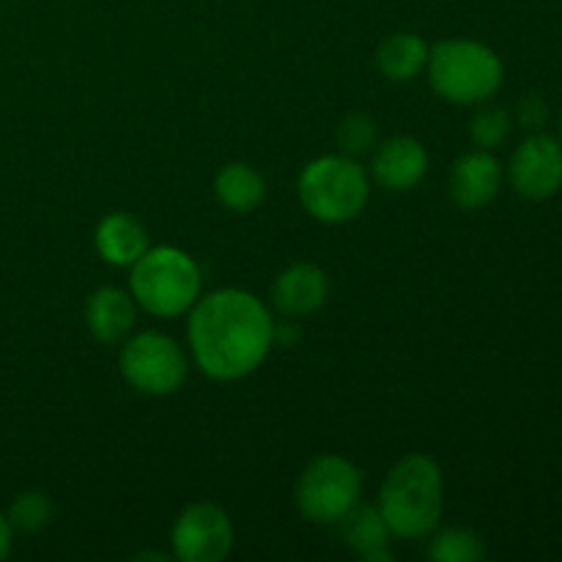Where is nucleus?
<instances>
[{"label":"nucleus","instance_id":"1","mask_svg":"<svg viewBox=\"0 0 562 562\" xmlns=\"http://www.w3.org/2000/svg\"><path fill=\"white\" fill-rule=\"evenodd\" d=\"M274 318L258 296L220 289L201 296L190 311L192 357L206 376L231 382L256 371L274 344Z\"/></svg>","mask_w":562,"mask_h":562},{"label":"nucleus","instance_id":"2","mask_svg":"<svg viewBox=\"0 0 562 562\" xmlns=\"http://www.w3.org/2000/svg\"><path fill=\"white\" fill-rule=\"evenodd\" d=\"M376 508L395 538H428L442 519V467L426 453L404 456L384 477Z\"/></svg>","mask_w":562,"mask_h":562},{"label":"nucleus","instance_id":"3","mask_svg":"<svg viewBox=\"0 0 562 562\" xmlns=\"http://www.w3.org/2000/svg\"><path fill=\"white\" fill-rule=\"evenodd\" d=\"M201 267L179 247H148L132 263V300L151 316L173 318L201 300Z\"/></svg>","mask_w":562,"mask_h":562},{"label":"nucleus","instance_id":"4","mask_svg":"<svg viewBox=\"0 0 562 562\" xmlns=\"http://www.w3.org/2000/svg\"><path fill=\"white\" fill-rule=\"evenodd\" d=\"M428 80L453 104H477L503 86V60L492 47L472 38H445L428 53Z\"/></svg>","mask_w":562,"mask_h":562},{"label":"nucleus","instance_id":"5","mask_svg":"<svg viewBox=\"0 0 562 562\" xmlns=\"http://www.w3.org/2000/svg\"><path fill=\"white\" fill-rule=\"evenodd\" d=\"M368 198H371V181L366 168L346 154L313 159L300 176V201L318 223L338 225L360 217Z\"/></svg>","mask_w":562,"mask_h":562},{"label":"nucleus","instance_id":"6","mask_svg":"<svg viewBox=\"0 0 562 562\" xmlns=\"http://www.w3.org/2000/svg\"><path fill=\"white\" fill-rule=\"evenodd\" d=\"M362 494V472L344 456H318L296 483V508L313 525H335Z\"/></svg>","mask_w":562,"mask_h":562},{"label":"nucleus","instance_id":"7","mask_svg":"<svg viewBox=\"0 0 562 562\" xmlns=\"http://www.w3.org/2000/svg\"><path fill=\"white\" fill-rule=\"evenodd\" d=\"M121 376L146 395H170L184 384L190 360L184 349L165 333H140L130 338L119 357Z\"/></svg>","mask_w":562,"mask_h":562},{"label":"nucleus","instance_id":"8","mask_svg":"<svg viewBox=\"0 0 562 562\" xmlns=\"http://www.w3.org/2000/svg\"><path fill=\"white\" fill-rule=\"evenodd\" d=\"M176 558L184 562H220L234 549V525L214 503H192L170 530Z\"/></svg>","mask_w":562,"mask_h":562},{"label":"nucleus","instance_id":"9","mask_svg":"<svg viewBox=\"0 0 562 562\" xmlns=\"http://www.w3.org/2000/svg\"><path fill=\"white\" fill-rule=\"evenodd\" d=\"M510 184L530 201H547L562 187V146L549 135H532L510 157Z\"/></svg>","mask_w":562,"mask_h":562},{"label":"nucleus","instance_id":"10","mask_svg":"<svg viewBox=\"0 0 562 562\" xmlns=\"http://www.w3.org/2000/svg\"><path fill=\"white\" fill-rule=\"evenodd\" d=\"M499 184H503V165L486 148L461 154L450 168V198H453L456 206L467 209V212L488 206L497 198Z\"/></svg>","mask_w":562,"mask_h":562},{"label":"nucleus","instance_id":"11","mask_svg":"<svg viewBox=\"0 0 562 562\" xmlns=\"http://www.w3.org/2000/svg\"><path fill=\"white\" fill-rule=\"evenodd\" d=\"M428 170V151L417 137H390L379 143L371 159V173L384 190L406 192L423 181Z\"/></svg>","mask_w":562,"mask_h":562},{"label":"nucleus","instance_id":"12","mask_svg":"<svg viewBox=\"0 0 562 562\" xmlns=\"http://www.w3.org/2000/svg\"><path fill=\"white\" fill-rule=\"evenodd\" d=\"M329 280L327 272L316 263H294L283 269L272 285V302L283 316L305 318L327 302Z\"/></svg>","mask_w":562,"mask_h":562},{"label":"nucleus","instance_id":"13","mask_svg":"<svg viewBox=\"0 0 562 562\" xmlns=\"http://www.w3.org/2000/svg\"><path fill=\"white\" fill-rule=\"evenodd\" d=\"M338 532L344 538V543L349 549H355V554L366 562H387L393 560L390 554V532L387 521H384L382 510L376 505H362L357 503L355 508L346 516H340Z\"/></svg>","mask_w":562,"mask_h":562},{"label":"nucleus","instance_id":"14","mask_svg":"<svg viewBox=\"0 0 562 562\" xmlns=\"http://www.w3.org/2000/svg\"><path fill=\"white\" fill-rule=\"evenodd\" d=\"M86 324L99 344H121L135 327V300L115 285L97 289L86 302Z\"/></svg>","mask_w":562,"mask_h":562},{"label":"nucleus","instance_id":"15","mask_svg":"<svg viewBox=\"0 0 562 562\" xmlns=\"http://www.w3.org/2000/svg\"><path fill=\"white\" fill-rule=\"evenodd\" d=\"M97 252L113 267H132L148 250V231L126 212H113L97 225Z\"/></svg>","mask_w":562,"mask_h":562},{"label":"nucleus","instance_id":"16","mask_svg":"<svg viewBox=\"0 0 562 562\" xmlns=\"http://www.w3.org/2000/svg\"><path fill=\"white\" fill-rule=\"evenodd\" d=\"M428 42L417 33H393L376 49V66L387 80L409 82L428 64Z\"/></svg>","mask_w":562,"mask_h":562},{"label":"nucleus","instance_id":"17","mask_svg":"<svg viewBox=\"0 0 562 562\" xmlns=\"http://www.w3.org/2000/svg\"><path fill=\"white\" fill-rule=\"evenodd\" d=\"M214 195L228 212L247 214L267 198V181L247 162H228L214 179Z\"/></svg>","mask_w":562,"mask_h":562},{"label":"nucleus","instance_id":"18","mask_svg":"<svg viewBox=\"0 0 562 562\" xmlns=\"http://www.w3.org/2000/svg\"><path fill=\"white\" fill-rule=\"evenodd\" d=\"M428 554L437 562H477L486 558V547L477 532L467 527H448L434 536Z\"/></svg>","mask_w":562,"mask_h":562},{"label":"nucleus","instance_id":"19","mask_svg":"<svg viewBox=\"0 0 562 562\" xmlns=\"http://www.w3.org/2000/svg\"><path fill=\"white\" fill-rule=\"evenodd\" d=\"M5 516H9L14 532H38L53 521V503H49L47 494L33 488V492L16 494Z\"/></svg>","mask_w":562,"mask_h":562},{"label":"nucleus","instance_id":"20","mask_svg":"<svg viewBox=\"0 0 562 562\" xmlns=\"http://www.w3.org/2000/svg\"><path fill=\"white\" fill-rule=\"evenodd\" d=\"M335 140H338L340 154L357 159L362 154L373 151V146H376V124H373L371 115L351 113L338 124Z\"/></svg>","mask_w":562,"mask_h":562},{"label":"nucleus","instance_id":"21","mask_svg":"<svg viewBox=\"0 0 562 562\" xmlns=\"http://www.w3.org/2000/svg\"><path fill=\"white\" fill-rule=\"evenodd\" d=\"M510 113L503 108H483L472 115L470 137L477 148H494L508 140L510 135Z\"/></svg>","mask_w":562,"mask_h":562},{"label":"nucleus","instance_id":"22","mask_svg":"<svg viewBox=\"0 0 562 562\" xmlns=\"http://www.w3.org/2000/svg\"><path fill=\"white\" fill-rule=\"evenodd\" d=\"M516 119L525 130H541L549 119V108L538 93H527L519 99V108H516Z\"/></svg>","mask_w":562,"mask_h":562},{"label":"nucleus","instance_id":"23","mask_svg":"<svg viewBox=\"0 0 562 562\" xmlns=\"http://www.w3.org/2000/svg\"><path fill=\"white\" fill-rule=\"evenodd\" d=\"M14 547V527H11L9 516L0 514V560H5Z\"/></svg>","mask_w":562,"mask_h":562},{"label":"nucleus","instance_id":"24","mask_svg":"<svg viewBox=\"0 0 562 562\" xmlns=\"http://www.w3.org/2000/svg\"><path fill=\"white\" fill-rule=\"evenodd\" d=\"M560 126H562V124H560Z\"/></svg>","mask_w":562,"mask_h":562}]
</instances>
